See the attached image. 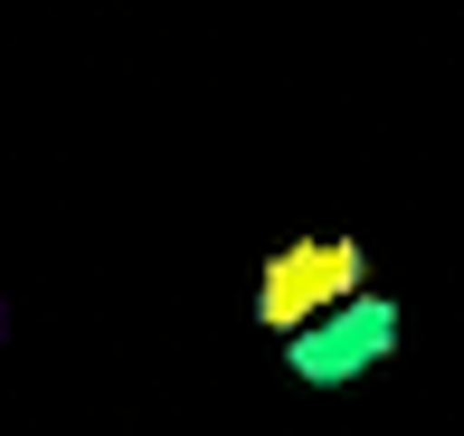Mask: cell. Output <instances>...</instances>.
Here are the masks:
<instances>
[{"label":"cell","instance_id":"obj_1","mask_svg":"<svg viewBox=\"0 0 464 436\" xmlns=\"http://www.w3.org/2000/svg\"><path fill=\"white\" fill-rule=\"evenodd\" d=\"M351 295H370L361 285V247L351 237H304V247H276L266 257V276H256V314L285 332H313L332 314V304H351Z\"/></svg>","mask_w":464,"mask_h":436},{"label":"cell","instance_id":"obj_2","mask_svg":"<svg viewBox=\"0 0 464 436\" xmlns=\"http://www.w3.org/2000/svg\"><path fill=\"white\" fill-rule=\"evenodd\" d=\"M389 351H398V304L389 295H351V304H332L313 332L285 342V370L313 380V389H342V380H361V370H379Z\"/></svg>","mask_w":464,"mask_h":436}]
</instances>
